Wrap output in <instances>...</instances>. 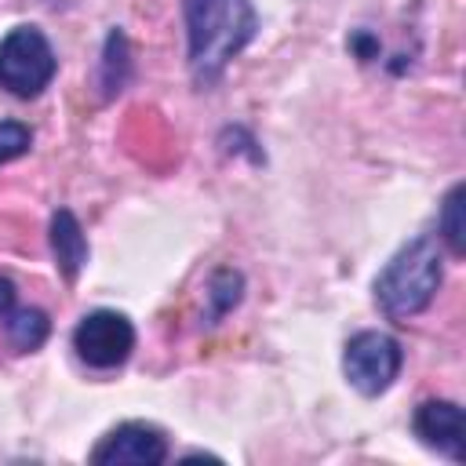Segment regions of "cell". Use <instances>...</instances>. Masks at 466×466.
Here are the masks:
<instances>
[{
	"mask_svg": "<svg viewBox=\"0 0 466 466\" xmlns=\"http://www.w3.org/2000/svg\"><path fill=\"white\" fill-rule=\"evenodd\" d=\"M182 15L189 40V73L200 87L215 84L258 29L251 0H182Z\"/></svg>",
	"mask_w": 466,
	"mask_h": 466,
	"instance_id": "cell-1",
	"label": "cell"
},
{
	"mask_svg": "<svg viewBox=\"0 0 466 466\" xmlns=\"http://www.w3.org/2000/svg\"><path fill=\"white\" fill-rule=\"evenodd\" d=\"M437 288H441L437 237H415L375 277V302L390 320H408L433 302Z\"/></svg>",
	"mask_w": 466,
	"mask_h": 466,
	"instance_id": "cell-2",
	"label": "cell"
},
{
	"mask_svg": "<svg viewBox=\"0 0 466 466\" xmlns=\"http://www.w3.org/2000/svg\"><path fill=\"white\" fill-rule=\"evenodd\" d=\"M58 58L36 25H15L0 40V87L15 98H36L55 80Z\"/></svg>",
	"mask_w": 466,
	"mask_h": 466,
	"instance_id": "cell-3",
	"label": "cell"
},
{
	"mask_svg": "<svg viewBox=\"0 0 466 466\" xmlns=\"http://www.w3.org/2000/svg\"><path fill=\"white\" fill-rule=\"evenodd\" d=\"M400 364H404L400 342L386 331H357L342 353V371H346L350 386L364 397L386 393L393 386V379L400 375Z\"/></svg>",
	"mask_w": 466,
	"mask_h": 466,
	"instance_id": "cell-4",
	"label": "cell"
},
{
	"mask_svg": "<svg viewBox=\"0 0 466 466\" xmlns=\"http://www.w3.org/2000/svg\"><path fill=\"white\" fill-rule=\"evenodd\" d=\"M73 350L87 368H120L135 350V324L116 309H95L73 328Z\"/></svg>",
	"mask_w": 466,
	"mask_h": 466,
	"instance_id": "cell-5",
	"label": "cell"
},
{
	"mask_svg": "<svg viewBox=\"0 0 466 466\" xmlns=\"http://www.w3.org/2000/svg\"><path fill=\"white\" fill-rule=\"evenodd\" d=\"M164 459L167 437L149 422H120L91 451V462L98 466H160Z\"/></svg>",
	"mask_w": 466,
	"mask_h": 466,
	"instance_id": "cell-6",
	"label": "cell"
},
{
	"mask_svg": "<svg viewBox=\"0 0 466 466\" xmlns=\"http://www.w3.org/2000/svg\"><path fill=\"white\" fill-rule=\"evenodd\" d=\"M411 430L437 455H448L451 462H462L466 459L462 408L455 400H422L415 408V415H411Z\"/></svg>",
	"mask_w": 466,
	"mask_h": 466,
	"instance_id": "cell-7",
	"label": "cell"
},
{
	"mask_svg": "<svg viewBox=\"0 0 466 466\" xmlns=\"http://www.w3.org/2000/svg\"><path fill=\"white\" fill-rule=\"evenodd\" d=\"M51 255H55V266L66 280H76V273L87 262V237H84V229L69 208H58L51 215Z\"/></svg>",
	"mask_w": 466,
	"mask_h": 466,
	"instance_id": "cell-8",
	"label": "cell"
},
{
	"mask_svg": "<svg viewBox=\"0 0 466 466\" xmlns=\"http://www.w3.org/2000/svg\"><path fill=\"white\" fill-rule=\"evenodd\" d=\"M4 335H7V342H11L18 353H33V350H40V346L47 342L51 320H47V313L36 309V306H15V309L4 317Z\"/></svg>",
	"mask_w": 466,
	"mask_h": 466,
	"instance_id": "cell-9",
	"label": "cell"
},
{
	"mask_svg": "<svg viewBox=\"0 0 466 466\" xmlns=\"http://www.w3.org/2000/svg\"><path fill=\"white\" fill-rule=\"evenodd\" d=\"M462 197H466V186L455 182V186L448 189V197H444V208H441V240L448 244V251H451L455 258L466 251V240H462V233H466V222H462Z\"/></svg>",
	"mask_w": 466,
	"mask_h": 466,
	"instance_id": "cell-10",
	"label": "cell"
},
{
	"mask_svg": "<svg viewBox=\"0 0 466 466\" xmlns=\"http://www.w3.org/2000/svg\"><path fill=\"white\" fill-rule=\"evenodd\" d=\"M240 288H244L240 273H233V269H218V273L211 277V284H208V299L215 302L208 317H211V320H218L222 313H229V309L240 302Z\"/></svg>",
	"mask_w": 466,
	"mask_h": 466,
	"instance_id": "cell-11",
	"label": "cell"
},
{
	"mask_svg": "<svg viewBox=\"0 0 466 466\" xmlns=\"http://www.w3.org/2000/svg\"><path fill=\"white\" fill-rule=\"evenodd\" d=\"M33 146V131L22 120H0V164L29 153Z\"/></svg>",
	"mask_w": 466,
	"mask_h": 466,
	"instance_id": "cell-12",
	"label": "cell"
},
{
	"mask_svg": "<svg viewBox=\"0 0 466 466\" xmlns=\"http://www.w3.org/2000/svg\"><path fill=\"white\" fill-rule=\"evenodd\" d=\"M15 306H18V291H15V284H11L7 277H0V320H4Z\"/></svg>",
	"mask_w": 466,
	"mask_h": 466,
	"instance_id": "cell-13",
	"label": "cell"
}]
</instances>
